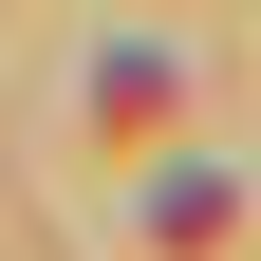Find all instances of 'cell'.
<instances>
[{"label":"cell","instance_id":"obj_1","mask_svg":"<svg viewBox=\"0 0 261 261\" xmlns=\"http://www.w3.org/2000/svg\"><path fill=\"white\" fill-rule=\"evenodd\" d=\"M93 112H112V130H149V112H168V56H130V38H112V56H93Z\"/></svg>","mask_w":261,"mask_h":261}]
</instances>
